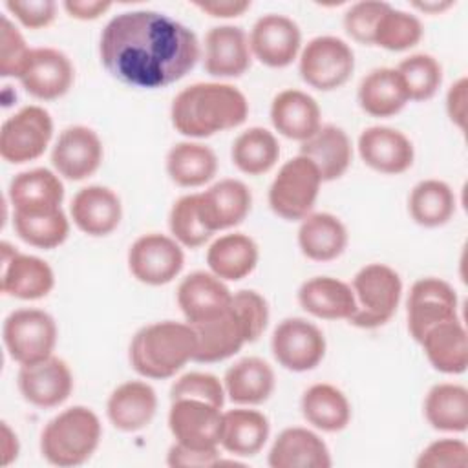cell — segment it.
<instances>
[{
  "instance_id": "obj_37",
  "label": "cell",
  "mask_w": 468,
  "mask_h": 468,
  "mask_svg": "<svg viewBox=\"0 0 468 468\" xmlns=\"http://www.w3.org/2000/svg\"><path fill=\"white\" fill-rule=\"evenodd\" d=\"M303 419L322 431H340L351 420V404L336 386L320 382L309 386L300 400Z\"/></svg>"
},
{
  "instance_id": "obj_34",
  "label": "cell",
  "mask_w": 468,
  "mask_h": 468,
  "mask_svg": "<svg viewBox=\"0 0 468 468\" xmlns=\"http://www.w3.org/2000/svg\"><path fill=\"white\" fill-rule=\"evenodd\" d=\"M260 258L256 241L243 234L232 232L219 236L207 250V263L210 272L223 282H238L249 276Z\"/></svg>"
},
{
  "instance_id": "obj_32",
  "label": "cell",
  "mask_w": 468,
  "mask_h": 468,
  "mask_svg": "<svg viewBox=\"0 0 468 468\" xmlns=\"http://www.w3.org/2000/svg\"><path fill=\"white\" fill-rule=\"evenodd\" d=\"M298 247L314 261H331L347 247L346 225L329 212H311L298 229Z\"/></svg>"
},
{
  "instance_id": "obj_31",
  "label": "cell",
  "mask_w": 468,
  "mask_h": 468,
  "mask_svg": "<svg viewBox=\"0 0 468 468\" xmlns=\"http://www.w3.org/2000/svg\"><path fill=\"white\" fill-rule=\"evenodd\" d=\"M300 155L318 168L322 181H335L349 168L353 150L347 133L340 126L325 124L302 143Z\"/></svg>"
},
{
  "instance_id": "obj_23",
  "label": "cell",
  "mask_w": 468,
  "mask_h": 468,
  "mask_svg": "<svg viewBox=\"0 0 468 468\" xmlns=\"http://www.w3.org/2000/svg\"><path fill=\"white\" fill-rule=\"evenodd\" d=\"M73 223L88 236H108L113 232L122 218V205L119 196L102 185H90L80 188L69 205Z\"/></svg>"
},
{
  "instance_id": "obj_4",
  "label": "cell",
  "mask_w": 468,
  "mask_h": 468,
  "mask_svg": "<svg viewBox=\"0 0 468 468\" xmlns=\"http://www.w3.org/2000/svg\"><path fill=\"white\" fill-rule=\"evenodd\" d=\"M101 420L86 406H71L55 415L42 430L40 453L55 466L86 463L99 446Z\"/></svg>"
},
{
  "instance_id": "obj_11",
  "label": "cell",
  "mask_w": 468,
  "mask_h": 468,
  "mask_svg": "<svg viewBox=\"0 0 468 468\" xmlns=\"http://www.w3.org/2000/svg\"><path fill=\"white\" fill-rule=\"evenodd\" d=\"M408 329L415 342L420 344L422 336L437 324L459 318V300L455 289L435 276L417 280L406 302Z\"/></svg>"
},
{
  "instance_id": "obj_54",
  "label": "cell",
  "mask_w": 468,
  "mask_h": 468,
  "mask_svg": "<svg viewBox=\"0 0 468 468\" xmlns=\"http://www.w3.org/2000/svg\"><path fill=\"white\" fill-rule=\"evenodd\" d=\"M194 5L214 18L241 16L247 9H250V2L247 0H210V2H194Z\"/></svg>"
},
{
  "instance_id": "obj_47",
  "label": "cell",
  "mask_w": 468,
  "mask_h": 468,
  "mask_svg": "<svg viewBox=\"0 0 468 468\" xmlns=\"http://www.w3.org/2000/svg\"><path fill=\"white\" fill-rule=\"evenodd\" d=\"M388 7L389 4L380 0H362L349 5L347 11L344 13L346 33L360 44L373 46L375 27Z\"/></svg>"
},
{
  "instance_id": "obj_33",
  "label": "cell",
  "mask_w": 468,
  "mask_h": 468,
  "mask_svg": "<svg viewBox=\"0 0 468 468\" xmlns=\"http://www.w3.org/2000/svg\"><path fill=\"white\" fill-rule=\"evenodd\" d=\"M358 104L373 117H391L408 102L410 95L395 68L371 69L358 84Z\"/></svg>"
},
{
  "instance_id": "obj_8",
  "label": "cell",
  "mask_w": 468,
  "mask_h": 468,
  "mask_svg": "<svg viewBox=\"0 0 468 468\" xmlns=\"http://www.w3.org/2000/svg\"><path fill=\"white\" fill-rule=\"evenodd\" d=\"M353 69L355 53L351 46L338 37H314L300 53V77L320 91H331L344 86Z\"/></svg>"
},
{
  "instance_id": "obj_29",
  "label": "cell",
  "mask_w": 468,
  "mask_h": 468,
  "mask_svg": "<svg viewBox=\"0 0 468 468\" xmlns=\"http://www.w3.org/2000/svg\"><path fill=\"white\" fill-rule=\"evenodd\" d=\"M298 302L303 311L325 320H349L356 311L351 285L331 276H314L303 282L298 289Z\"/></svg>"
},
{
  "instance_id": "obj_41",
  "label": "cell",
  "mask_w": 468,
  "mask_h": 468,
  "mask_svg": "<svg viewBox=\"0 0 468 468\" xmlns=\"http://www.w3.org/2000/svg\"><path fill=\"white\" fill-rule=\"evenodd\" d=\"M230 157L243 174L260 176L276 165L280 144L272 132L261 126H252L234 139Z\"/></svg>"
},
{
  "instance_id": "obj_42",
  "label": "cell",
  "mask_w": 468,
  "mask_h": 468,
  "mask_svg": "<svg viewBox=\"0 0 468 468\" xmlns=\"http://www.w3.org/2000/svg\"><path fill=\"white\" fill-rule=\"evenodd\" d=\"M13 227L20 239L38 249H55L69 234V221L62 208L35 214L13 212Z\"/></svg>"
},
{
  "instance_id": "obj_56",
  "label": "cell",
  "mask_w": 468,
  "mask_h": 468,
  "mask_svg": "<svg viewBox=\"0 0 468 468\" xmlns=\"http://www.w3.org/2000/svg\"><path fill=\"white\" fill-rule=\"evenodd\" d=\"M2 442H0V455H2V464L7 466L18 457V439L16 433L9 428L7 422H2V431H0Z\"/></svg>"
},
{
  "instance_id": "obj_18",
  "label": "cell",
  "mask_w": 468,
  "mask_h": 468,
  "mask_svg": "<svg viewBox=\"0 0 468 468\" xmlns=\"http://www.w3.org/2000/svg\"><path fill=\"white\" fill-rule=\"evenodd\" d=\"M51 163L66 179L90 177L102 163V143L97 132L82 124L64 128L53 144Z\"/></svg>"
},
{
  "instance_id": "obj_7",
  "label": "cell",
  "mask_w": 468,
  "mask_h": 468,
  "mask_svg": "<svg viewBox=\"0 0 468 468\" xmlns=\"http://www.w3.org/2000/svg\"><path fill=\"white\" fill-rule=\"evenodd\" d=\"M57 336L58 331L53 316L42 309H16L4 320L5 349L20 366L51 356Z\"/></svg>"
},
{
  "instance_id": "obj_36",
  "label": "cell",
  "mask_w": 468,
  "mask_h": 468,
  "mask_svg": "<svg viewBox=\"0 0 468 468\" xmlns=\"http://www.w3.org/2000/svg\"><path fill=\"white\" fill-rule=\"evenodd\" d=\"M269 419L256 410L238 408L223 413L221 442L229 453L239 457L256 455L269 439Z\"/></svg>"
},
{
  "instance_id": "obj_50",
  "label": "cell",
  "mask_w": 468,
  "mask_h": 468,
  "mask_svg": "<svg viewBox=\"0 0 468 468\" xmlns=\"http://www.w3.org/2000/svg\"><path fill=\"white\" fill-rule=\"evenodd\" d=\"M419 468H464L468 446L461 439H441L428 444L417 457Z\"/></svg>"
},
{
  "instance_id": "obj_26",
  "label": "cell",
  "mask_w": 468,
  "mask_h": 468,
  "mask_svg": "<svg viewBox=\"0 0 468 468\" xmlns=\"http://www.w3.org/2000/svg\"><path fill=\"white\" fill-rule=\"evenodd\" d=\"M272 468H329L331 455L327 444L307 428H285L274 439L269 452Z\"/></svg>"
},
{
  "instance_id": "obj_10",
  "label": "cell",
  "mask_w": 468,
  "mask_h": 468,
  "mask_svg": "<svg viewBox=\"0 0 468 468\" xmlns=\"http://www.w3.org/2000/svg\"><path fill=\"white\" fill-rule=\"evenodd\" d=\"M276 362L289 371L314 369L325 355V336L313 322L298 316L282 320L271 336Z\"/></svg>"
},
{
  "instance_id": "obj_53",
  "label": "cell",
  "mask_w": 468,
  "mask_h": 468,
  "mask_svg": "<svg viewBox=\"0 0 468 468\" xmlns=\"http://www.w3.org/2000/svg\"><path fill=\"white\" fill-rule=\"evenodd\" d=\"M466 95H468L466 77H461L459 80H455L446 93V113L459 130H464L466 126Z\"/></svg>"
},
{
  "instance_id": "obj_20",
  "label": "cell",
  "mask_w": 468,
  "mask_h": 468,
  "mask_svg": "<svg viewBox=\"0 0 468 468\" xmlns=\"http://www.w3.org/2000/svg\"><path fill=\"white\" fill-rule=\"evenodd\" d=\"M201 218L208 230H223L241 223L252 205L249 186L239 179H221L197 194Z\"/></svg>"
},
{
  "instance_id": "obj_2",
  "label": "cell",
  "mask_w": 468,
  "mask_h": 468,
  "mask_svg": "<svg viewBox=\"0 0 468 468\" xmlns=\"http://www.w3.org/2000/svg\"><path fill=\"white\" fill-rule=\"evenodd\" d=\"M249 115L247 97L232 84L196 82L183 88L172 101L174 128L186 137H210L236 128Z\"/></svg>"
},
{
  "instance_id": "obj_16",
  "label": "cell",
  "mask_w": 468,
  "mask_h": 468,
  "mask_svg": "<svg viewBox=\"0 0 468 468\" xmlns=\"http://www.w3.org/2000/svg\"><path fill=\"white\" fill-rule=\"evenodd\" d=\"M16 384L20 395L29 404L55 408L71 395L73 375L62 358L51 355L38 362L20 366Z\"/></svg>"
},
{
  "instance_id": "obj_51",
  "label": "cell",
  "mask_w": 468,
  "mask_h": 468,
  "mask_svg": "<svg viewBox=\"0 0 468 468\" xmlns=\"http://www.w3.org/2000/svg\"><path fill=\"white\" fill-rule=\"evenodd\" d=\"M4 5L29 29L46 27L57 16V2L53 0H7Z\"/></svg>"
},
{
  "instance_id": "obj_38",
  "label": "cell",
  "mask_w": 468,
  "mask_h": 468,
  "mask_svg": "<svg viewBox=\"0 0 468 468\" xmlns=\"http://www.w3.org/2000/svg\"><path fill=\"white\" fill-rule=\"evenodd\" d=\"M166 172L179 186H201L218 172V157L207 144L183 141L166 154Z\"/></svg>"
},
{
  "instance_id": "obj_13",
  "label": "cell",
  "mask_w": 468,
  "mask_h": 468,
  "mask_svg": "<svg viewBox=\"0 0 468 468\" xmlns=\"http://www.w3.org/2000/svg\"><path fill=\"white\" fill-rule=\"evenodd\" d=\"M168 428L176 442L194 450H214L221 442V408L196 399L170 400Z\"/></svg>"
},
{
  "instance_id": "obj_43",
  "label": "cell",
  "mask_w": 468,
  "mask_h": 468,
  "mask_svg": "<svg viewBox=\"0 0 468 468\" xmlns=\"http://www.w3.org/2000/svg\"><path fill=\"white\" fill-rule=\"evenodd\" d=\"M420 38V20L410 11L395 9L389 5L375 27L373 46H380L388 51H404L419 44Z\"/></svg>"
},
{
  "instance_id": "obj_52",
  "label": "cell",
  "mask_w": 468,
  "mask_h": 468,
  "mask_svg": "<svg viewBox=\"0 0 468 468\" xmlns=\"http://www.w3.org/2000/svg\"><path fill=\"white\" fill-rule=\"evenodd\" d=\"M166 463L168 466H174V468H192V466H199V468H208V466H216L221 463L219 459V452L218 448L214 450H194V448H186L179 442H174L168 450V455H166Z\"/></svg>"
},
{
  "instance_id": "obj_22",
  "label": "cell",
  "mask_w": 468,
  "mask_h": 468,
  "mask_svg": "<svg viewBox=\"0 0 468 468\" xmlns=\"http://www.w3.org/2000/svg\"><path fill=\"white\" fill-rule=\"evenodd\" d=\"M362 161L380 174H402L415 159L411 141L391 126H369L358 137Z\"/></svg>"
},
{
  "instance_id": "obj_9",
  "label": "cell",
  "mask_w": 468,
  "mask_h": 468,
  "mask_svg": "<svg viewBox=\"0 0 468 468\" xmlns=\"http://www.w3.org/2000/svg\"><path fill=\"white\" fill-rule=\"evenodd\" d=\"M53 135V121L42 106H24L7 117L0 130V155L15 165L44 154Z\"/></svg>"
},
{
  "instance_id": "obj_17",
  "label": "cell",
  "mask_w": 468,
  "mask_h": 468,
  "mask_svg": "<svg viewBox=\"0 0 468 468\" xmlns=\"http://www.w3.org/2000/svg\"><path fill=\"white\" fill-rule=\"evenodd\" d=\"M55 285L53 269L38 256L22 254L9 243H2V292L20 300L44 298Z\"/></svg>"
},
{
  "instance_id": "obj_24",
  "label": "cell",
  "mask_w": 468,
  "mask_h": 468,
  "mask_svg": "<svg viewBox=\"0 0 468 468\" xmlns=\"http://www.w3.org/2000/svg\"><path fill=\"white\" fill-rule=\"evenodd\" d=\"M230 300L232 292L225 282L205 271L190 272L177 287V305L188 324L218 316L230 305Z\"/></svg>"
},
{
  "instance_id": "obj_45",
  "label": "cell",
  "mask_w": 468,
  "mask_h": 468,
  "mask_svg": "<svg viewBox=\"0 0 468 468\" xmlns=\"http://www.w3.org/2000/svg\"><path fill=\"white\" fill-rule=\"evenodd\" d=\"M168 227L174 236V239L179 245H185L188 249L201 247L212 238V230L205 225L199 205H197V194H188L179 197L168 214Z\"/></svg>"
},
{
  "instance_id": "obj_39",
  "label": "cell",
  "mask_w": 468,
  "mask_h": 468,
  "mask_svg": "<svg viewBox=\"0 0 468 468\" xmlns=\"http://www.w3.org/2000/svg\"><path fill=\"white\" fill-rule=\"evenodd\" d=\"M424 417L439 431L461 433L468 428V389L461 384L441 382L424 399Z\"/></svg>"
},
{
  "instance_id": "obj_3",
  "label": "cell",
  "mask_w": 468,
  "mask_h": 468,
  "mask_svg": "<svg viewBox=\"0 0 468 468\" xmlns=\"http://www.w3.org/2000/svg\"><path fill=\"white\" fill-rule=\"evenodd\" d=\"M196 355L190 324L165 320L141 327L130 342L132 367L146 378L174 377Z\"/></svg>"
},
{
  "instance_id": "obj_48",
  "label": "cell",
  "mask_w": 468,
  "mask_h": 468,
  "mask_svg": "<svg viewBox=\"0 0 468 468\" xmlns=\"http://www.w3.org/2000/svg\"><path fill=\"white\" fill-rule=\"evenodd\" d=\"M31 48H27L22 33L16 26L2 16L0 22V73L2 77H16L20 75Z\"/></svg>"
},
{
  "instance_id": "obj_55",
  "label": "cell",
  "mask_w": 468,
  "mask_h": 468,
  "mask_svg": "<svg viewBox=\"0 0 468 468\" xmlns=\"http://www.w3.org/2000/svg\"><path fill=\"white\" fill-rule=\"evenodd\" d=\"M66 13L71 18L77 20H95L101 15H104L110 7L112 2H102V0H66L62 4Z\"/></svg>"
},
{
  "instance_id": "obj_46",
  "label": "cell",
  "mask_w": 468,
  "mask_h": 468,
  "mask_svg": "<svg viewBox=\"0 0 468 468\" xmlns=\"http://www.w3.org/2000/svg\"><path fill=\"white\" fill-rule=\"evenodd\" d=\"M177 399H196V400H205L218 408H223L225 388H223V382L212 373L190 371L179 377L170 388V400H177Z\"/></svg>"
},
{
  "instance_id": "obj_40",
  "label": "cell",
  "mask_w": 468,
  "mask_h": 468,
  "mask_svg": "<svg viewBox=\"0 0 468 468\" xmlns=\"http://www.w3.org/2000/svg\"><path fill=\"white\" fill-rule=\"evenodd\" d=\"M455 194L441 179L419 181L408 197V210L415 223L433 229L448 223L455 214Z\"/></svg>"
},
{
  "instance_id": "obj_6",
  "label": "cell",
  "mask_w": 468,
  "mask_h": 468,
  "mask_svg": "<svg viewBox=\"0 0 468 468\" xmlns=\"http://www.w3.org/2000/svg\"><path fill=\"white\" fill-rule=\"evenodd\" d=\"M322 183L318 168L298 154L285 161L272 179L269 186V207L283 219H303L311 214Z\"/></svg>"
},
{
  "instance_id": "obj_44",
  "label": "cell",
  "mask_w": 468,
  "mask_h": 468,
  "mask_svg": "<svg viewBox=\"0 0 468 468\" xmlns=\"http://www.w3.org/2000/svg\"><path fill=\"white\" fill-rule=\"evenodd\" d=\"M395 69L402 77L410 101L431 99L442 82V66L428 53L410 55Z\"/></svg>"
},
{
  "instance_id": "obj_19",
  "label": "cell",
  "mask_w": 468,
  "mask_h": 468,
  "mask_svg": "<svg viewBox=\"0 0 468 468\" xmlns=\"http://www.w3.org/2000/svg\"><path fill=\"white\" fill-rule=\"evenodd\" d=\"M190 327L196 333V362L225 360L249 342L245 325L232 303L218 316L190 324Z\"/></svg>"
},
{
  "instance_id": "obj_15",
  "label": "cell",
  "mask_w": 468,
  "mask_h": 468,
  "mask_svg": "<svg viewBox=\"0 0 468 468\" xmlns=\"http://www.w3.org/2000/svg\"><path fill=\"white\" fill-rule=\"evenodd\" d=\"M75 69L66 53L55 48H33L18 75L22 88L42 101H53L69 91Z\"/></svg>"
},
{
  "instance_id": "obj_12",
  "label": "cell",
  "mask_w": 468,
  "mask_h": 468,
  "mask_svg": "<svg viewBox=\"0 0 468 468\" xmlns=\"http://www.w3.org/2000/svg\"><path fill=\"white\" fill-rule=\"evenodd\" d=\"M181 245L165 234L150 232L137 238L128 250V267L135 280L146 285L170 283L183 269Z\"/></svg>"
},
{
  "instance_id": "obj_35",
  "label": "cell",
  "mask_w": 468,
  "mask_h": 468,
  "mask_svg": "<svg viewBox=\"0 0 468 468\" xmlns=\"http://www.w3.org/2000/svg\"><path fill=\"white\" fill-rule=\"evenodd\" d=\"M274 371L258 356H245L232 364L223 377L225 395L236 404H261L274 391Z\"/></svg>"
},
{
  "instance_id": "obj_49",
  "label": "cell",
  "mask_w": 468,
  "mask_h": 468,
  "mask_svg": "<svg viewBox=\"0 0 468 468\" xmlns=\"http://www.w3.org/2000/svg\"><path fill=\"white\" fill-rule=\"evenodd\" d=\"M230 303L245 325L249 342L258 340L269 322L267 300L252 289H243L232 294Z\"/></svg>"
},
{
  "instance_id": "obj_28",
  "label": "cell",
  "mask_w": 468,
  "mask_h": 468,
  "mask_svg": "<svg viewBox=\"0 0 468 468\" xmlns=\"http://www.w3.org/2000/svg\"><path fill=\"white\" fill-rule=\"evenodd\" d=\"M64 185L48 168H33L16 174L9 183V201L15 212H49L60 208Z\"/></svg>"
},
{
  "instance_id": "obj_21",
  "label": "cell",
  "mask_w": 468,
  "mask_h": 468,
  "mask_svg": "<svg viewBox=\"0 0 468 468\" xmlns=\"http://www.w3.org/2000/svg\"><path fill=\"white\" fill-rule=\"evenodd\" d=\"M252 60L249 35L239 26H216L205 35L203 66L212 77H239Z\"/></svg>"
},
{
  "instance_id": "obj_57",
  "label": "cell",
  "mask_w": 468,
  "mask_h": 468,
  "mask_svg": "<svg viewBox=\"0 0 468 468\" xmlns=\"http://www.w3.org/2000/svg\"><path fill=\"white\" fill-rule=\"evenodd\" d=\"M453 4L452 2H413V7L424 11V13H431V15H437L448 7H452Z\"/></svg>"
},
{
  "instance_id": "obj_25",
  "label": "cell",
  "mask_w": 468,
  "mask_h": 468,
  "mask_svg": "<svg viewBox=\"0 0 468 468\" xmlns=\"http://www.w3.org/2000/svg\"><path fill=\"white\" fill-rule=\"evenodd\" d=\"M271 121L278 133L303 143L322 126V112L309 93L291 88L272 99Z\"/></svg>"
},
{
  "instance_id": "obj_14",
  "label": "cell",
  "mask_w": 468,
  "mask_h": 468,
  "mask_svg": "<svg viewBox=\"0 0 468 468\" xmlns=\"http://www.w3.org/2000/svg\"><path fill=\"white\" fill-rule=\"evenodd\" d=\"M252 55L269 68H285L300 53L302 31L287 15L267 13L260 16L249 35Z\"/></svg>"
},
{
  "instance_id": "obj_27",
  "label": "cell",
  "mask_w": 468,
  "mask_h": 468,
  "mask_svg": "<svg viewBox=\"0 0 468 468\" xmlns=\"http://www.w3.org/2000/svg\"><path fill=\"white\" fill-rule=\"evenodd\" d=\"M157 410L154 388L143 380H128L117 386L106 402L110 422L121 431H139L148 426Z\"/></svg>"
},
{
  "instance_id": "obj_1",
  "label": "cell",
  "mask_w": 468,
  "mask_h": 468,
  "mask_svg": "<svg viewBox=\"0 0 468 468\" xmlns=\"http://www.w3.org/2000/svg\"><path fill=\"white\" fill-rule=\"evenodd\" d=\"M99 55L119 82L155 90L183 79L196 66L199 42L190 27L165 13L124 11L104 26Z\"/></svg>"
},
{
  "instance_id": "obj_30",
  "label": "cell",
  "mask_w": 468,
  "mask_h": 468,
  "mask_svg": "<svg viewBox=\"0 0 468 468\" xmlns=\"http://www.w3.org/2000/svg\"><path fill=\"white\" fill-rule=\"evenodd\" d=\"M428 362L441 373L459 375L468 366V336L461 318L433 325L420 340Z\"/></svg>"
},
{
  "instance_id": "obj_5",
  "label": "cell",
  "mask_w": 468,
  "mask_h": 468,
  "mask_svg": "<svg viewBox=\"0 0 468 468\" xmlns=\"http://www.w3.org/2000/svg\"><path fill=\"white\" fill-rule=\"evenodd\" d=\"M351 289L356 311L347 322L362 329H375L395 314L402 296V280L389 265L369 263L355 274Z\"/></svg>"
}]
</instances>
